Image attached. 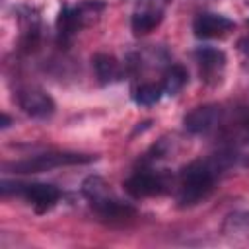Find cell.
<instances>
[{
	"label": "cell",
	"instance_id": "obj_1",
	"mask_svg": "<svg viewBox=\"0 0 249 249\" xmlns=\"http://www.w3.org/2000/svg\"><path fill=\"white\" fill-rule=\"evenodd\" d=\"M235 161V156L220 152L210 156L208 160L193 161L181 171V187H179V196L177 202L181 206H193L206 198L214 187L216 177L228 169Z\"/></svg>",
	"mask_w": 249,
	"mask_h": 249
},
{
	"label": "cell",
	"instance_id": "obj_2",
	"mask_svg": "<svg viewBox=\"0 0 249 249\" xmlns=\"http://www.w3.org/2000/svg\"><path fill=\"white\" fill-rule=\"evenodd\" d=\"M95 156L89 154H76V152H49V154H39L21 161H16L10 165L12 171L16 173H41L49 171L54 167L62 165H76V163H89L93 161Z\"/></svg>",
	"mask_w": 249,
	"mask_h": 249
},
{
	"label": "cell",
	"instance_id": "obj_3",
	"mask_svg": "<svg viewBox=\"0 0 249 249\" xmlns=\"http://www.w3.org/2000/svg\"><path fill=\"white\" fill-rule=\"evenodd\" d=\"M10 185L14 187V193L25 196V200H29L37 212H47L60 198V191L54 185H47V183H29V185L10 183Z\"/></svg>",
	"mask_w": 249,
	"mask_h": 249
},
{
	"label": "cell",
	"instance_id": "obj_4",
	"mask_svg": "<svg viewBox=\"0 0 249 249\" xmlns=\"http://www.w3.org/2000/svg\"><path fill=\"white\" fill-rule=\"evenodd\" d=\"M18 103L19 107L29 115V117H35V119H47L54 113L56 105L53 101V97L39 89V88H27V89H21L18 93Z\"/></svg>",
	"mask_w": 249,
	"mask_h": 249
},
{
	"label": "cell",
	"instance_id": "obj_5",
	"mask_svg": "<svg viewBox=\"0 0 249 249\" xmlns=\"http://www.w3.org/2000/svg\"><path fill=\"white\" fill-rule=\"evenodd\" d=\"M220 119H222V107L214 105V103H206V105L195 107L191 113H187L183 119V124L189 132L202 134V132L212 130L220 123Z\"/></svg>",
	"mask_w": 249,
	"mask_h": 249
},
{
	"label": "cell",
	"instance_id": "obj_6",
	"mask_svg": "<svg viewBox=\"0 0 249 249\" xmlns=\"http://www.w3.org/2000/svg\"><path fill=\"white\" fill-rule=\"evenodd\" d=\"M235 27V23L222 16V14H212V12H204L198 14L193 21V31L198 39H212V37H222L228 31H231Z\"/></svg>",
	"mask_w": 249,
	"mask_h": 249
},
{
	"label": "cell",
	"instance_id": "obj_7",
	"mask_svg": "<svg viewBox=\"0 0 249 249\" xmlns=\"http://www.w3.org/2000/svg\"><path fill=\"white\" fill-rule=\"evenodd\" d=\"M163 187H165L163 179L148 171H138L124 181V191L134 198H146V196L160 195L163 193Z\"/></svg>",
	"mask_w": 249,
	"mask_h": 249
},
{
	"label": "cell",
	"instance_id": "obj_8",
	"mask_svg": "<svg viewBox=\"0 0 249 249\" xmlns=\"http://www.w3.org/2000/svg\"><path fill=\"white\" fill-rule=\"evenodd\" d=\"M84 25L86 23H84L80 6L78 8L62 6L60 12H58V18H56V37H58V43L66 47L74 39V35L78 33V29L84 27Z\"/></svg>",
	"mask_w": 249,
	"mask_h": 249
},
{
	"label": "cell",
	"instance_id": "obj_9",
	"mask_svg": "<svg viewBox=\"0 0 249 249\" xmlns=\"http://www.w3.org/2000/svg\"><path fill=\"white\" fill-rule=\"evenodd\" d=\"M93 68H95V76L99 80L101 86H109L121 80L123 72H121V64L113 54H105V53H97L93 56Z\"/></svg>",
	"mask_w": 249,
	"mask_h": 249
},
{
	"label": "cell",
	"instance_id": "obj_10",
	"mask_svg": "<svg viewBox=\"0 0 249 249\" xmlns=\"http://www.w3.org/2000/svg\"><path fill=\"white\" fill-rule=\"evenodd\" d=\"M195 58L200 64V68L204 72H218L220 68H224L226 64V54L224 51L216 49V47H198L195 51Z\"/></svg>",
	"mask_w": 249,
	"mask_h": 249
},
{
	"label": "cell",
	"instance_id": "obj_11",
	"mask_svg": "<svg viewBox=\"0 0 249 249\" xmlns=\"http://www.w3.org/2000/svg\"><path fill=\"white\" fill-rule=\"evenodd\" d=\"M161 19H163V12L136 10L130 18V27L136 35H144V33H150L154 27H158Z\"/></svg>",
	"mask_w": 249,
	"mask_h": 249
},
{
	"label": "cell",
	"instance_id": "obj_12",
	"mask_svg": "<svg viewBox=\"0 0 249 249\" xmlns=\"http://www.w3.org/2000/svg\"><path fill=\"white\" fill-rule=\"evenodd\" d=\"M222 231L228 237H245L249 235V210H237L228 214L224 220Z\"/></svg>",
	"mask_w": 249,
	"mask_h": 249
},
{
	"label": "cell",
	"instance_id": "obj_13",
	"mask_svg": "<svg viewBox=\"0 0 249 249\" xmlns=\"http://www.w3.org/2000/svg\"><path fill=\"white\" fill-rule=\"evenodd\" d=\"M82 195L89 200V204H95V202H99V200L111 196L113 193H111L109 185H107L99 175H89V177H86L84 183H82Z\"/></svg>",
	"mask_w": 249,
	"mask_h": 249
},
{
	"label": "cell",
	"instance_id": "obj_14",
	"mask_svg": "<svg viewBox=\"0 0 249 249\" xmlns=\"http://www.w3.org/2000/svg\"><path fill=\"white\" fill-rule=\"evenodd\" d=\"M187 84V70L183 68V66H179V64H173L167 72H165V76H163V84H161V88H163V93L165 95H177L181 89H183V86Z\"/></svg>",
	"mask_w": 249,
	"mask_h": 249
},
{
	"label": "cell",
	"instance_id": "obj_15",
	"mask_svg": "<svg viewBox=\"0 0 249 249\" xmlns=\"http://www.w3.org/2000/svg\"><path fill=\"white\" fill-rule=\"evenodd\" d=\"M161 95H163V88L161 86H158V84H144V86H140L136 89L134 101L138 105H154V103H158L161 99Z\"/></svg>",
	"mask_w": 249,
	"mask_h": 249
},
{
	"label": "cell",
	"instance_id": "obj_16",
	"mask_svg": "<svg viewBox=\"0 0 249 249\" xmlns=\"http://www.w3.org/2000/svg\"><path fill=\"white\" fill-rule=\"evenodd\" d=\"M167 0H140L138 10H150V12H163Z\"/></svg>",
	"mask_w": 249,
	"mask_h": 249
},
{
	"label": "cell",
	"instance_id": "obj_17",
	"mask_svg": "<svg viewBox=\"0 0 249 249\" xmlns=\"http://www.w3.org/2000/svg\"><path fill=\"white\" fill-rule=\"evenodd\" d=\"M237 49H239L243 54H247V56H249V37H243V39H239V43H237Z\"/></svg>",
	"mask_w": 249,
	"mask_h": 249
},
{
	"label": "cell",
	"instance_id": "obj_18",
	"mask_svg": "<svg viewBox=\"0 0 249 249\" xmlns=\"http://www.w3.org/2000/svg\"><path fill=\"white\" fill-rule=\"evenodd\" d=\"M10 123H12V121H10V117H8L6 113H2V123H0V126H2V128H8V126H10Z\"/></svg>",
	"mask_w": 249,
	"mask_h": 249
}]
</instances>
